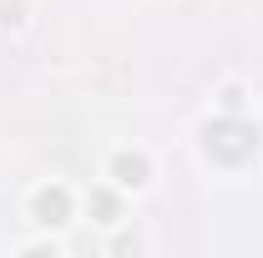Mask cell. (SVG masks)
<instances>
[{
  "label": "cell",
  "mask_w": 263,
  "mask_h": 258,
  "mask_svg": "<svg viewBox=\"0 0 263 258\" xmlns=\"http://www.w3.org/2000/svg\"><path fill=\"white\" fill-rule=\"evenodd\" d=\"M202 147H208V157H213V162L238 167V162H248L253 152H258V127L243 122L238 112H228V117H218V122L202 127Z\"/></svg>",
  "instance_id": "1"
},
{
  "label": "cell",
  "mask_w": 263,
  "mask_h": 258,
  "mask_svg": "<svg viewBox=\"0 0 263 258\" xmlns=\"http://www.w3.org/2000/svg\"><path fill=\"white\" fill-rule=\"evenodd\" d=\"M66 218H71V193H66V188H41V193H35V223L61 228Z\"/></svg>",
  "instance_id": "2"
},
{
  "label": "cell",
  "mask_w": 263,
  "mask_h": 258,
  "mask_svg": "<svg viewBox=\"0 0 263 258\" xmlns=\"http://www.w3.org/2000/svg\"><path fill=\"white\" fill-rule=\"evenodd\" d=\"M111 177H117L122 188H147L152 162L142 157V152H117V157H111Z\"/></svg>",
  "instance_id": "3"
},
{
  "label": "cell",
  "mask_w": 263,
  "mask_h": 258,
  "mask_svg": "<svg viewBox=\"0 0 263 258\" xmlns=\"http://www.w3.org/2000/svg\"><path fill=\"white\" fill-rule=\"evenodd\" d=\"M91 213H97V223H117V197L106 193V188H97L91 193Z\"/></svg>",
  "instance_id": "4"
},
{
  "label": "cell",
  "mask_w": 263,
  "mask_h": 258,
  "mask_svg": "<svg viewBox=\"0 0 263 258\" xmlns=\"http://www.w3.org/2000/svg\"><path fill=\"white\" fill-rule=\"evenodd\" d=\"M223 106H228V112H243V91L228 86V91H223Z\"/></svg>",
  "instance_id": "5"
}]
</instances>
